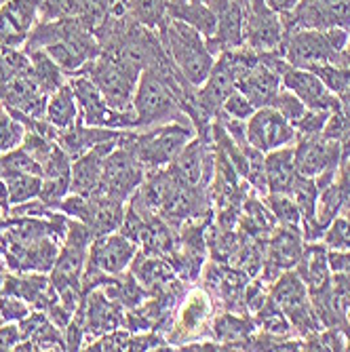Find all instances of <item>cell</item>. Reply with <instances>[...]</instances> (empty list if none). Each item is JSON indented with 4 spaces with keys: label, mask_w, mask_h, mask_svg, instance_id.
Listing matches in <instances>:
<instances>
[{
    "label": "cell",
    "mask_w": 350,
    "mask_h": 352,
    "mask_svg": "<svg viewBox=\"0 0 350 352\" xmlns=\"http://www.w3.org/2000/svg\"><path fill=\"white\" fill-rule=\"evenodd\" d=\"M158 38L177 72L186 78L188 85L201 87L213 70L215 55L211 53L207 38L199 30L179 19L167 17L158 25Z\"/></svg>",
    "instance_id": "1"
},
{
    "label": "cell",
    "mask_w": 350,
    "mask_h": 352,
    "mask_svg": "<svg viewBox=\"0 0 350 352\" xmlns=\"http://www.w3.org/2000/svg\"><path fill=\"white\" fill-rule=\"evenodd\" d=\"M195 138L197 129L188 122H165L127 131V142L135 150L146 173L169 167Z\"/></svg>",
    "instance_id": "2"
},
{
    "label": "cell",
    "mask_w": 350,
    "mask_h": 352,
    "mask_svg": "<svg viewBox=\"0 0 350 352\" xmlns=\"http://www.w3.org/2000/svg\"><path fill=\"white\" fill-rule=\"evenodd\" d=\"M78 74L89 76L114 110H120V112L133 110V95H135L142 72L133 68L131 63H127L118 55L102 51L98 57L91 59Z\"/></svg>",
    "instance_id": "3"
},
{
    "label": "cell",
    "mask_w": 350,
    "mask_h": 352,
    "mask_svg": "<svg viewBox=\"0 0 350 352\" xmlns=\"http://www.w3.org/2000/svg\"><path fill=\"white\" fill-rule=\"evenodd\" d=\"M217 312V302L205 287H188L186 296L173 312V321L165 333V340L173 350L182 346L211 338V323Z\"/></svg>",
    "instance_id": "4"
},
{
    "label": "cell",
    "mask_w": 350,
    "mask_h": 352,
    "mask_svg": "<svg viewBox=\"0 0 350 352\" xmlns=\"http://www.w3.org/2000/svg\"><path fill=\"white\" fill-rule=\"evenodd\" d=\"M57 211L66 217L83 221L93 232V236L98 239V236L120 230L124 213H127V203L114 197H108L104 192H95V195H89V197L72 195L70 192V195L59 203Z\"/></svg>",
    "instance_id": "5"
},
{
    "label": "cell",
    "mask_w": 350,
    "mask_h": 352,
    "mask_svg": "<svg viewBox=\"0 0 350 352\" xmlns=\"http://www.w3.org/2000/svg\"><path fill=\"white\" fill-rule=\"evenodd\" d=\"M129 131V129H127ZM127 131L114 146V150L106 156L104 171H102V184L100 192L108 197H114L118 201H129L133 192L144 184L146 169L140 163V158L131 144L127 142Z\"/></svg>",
    "instance_id": "6"
},
{
    "label": "cell",
    "mask_w": 350,
    "mask_h": 352,
    "mask_svg": "<svg viewBox=\"0 0 350 352\" xmlns=\"http://www.w3.org/2000/svg\"><path fill=\"white\" fill-rule=\"evenodd\" d=\"M68 82L78 104V120H83L89 126H106V129H135L133 110L131 112L114 110L89 76L72 74Z\"/></svg>",
    "instance_id": "7"
},
{
    "label": "cell",
    "mask_w": 350,
    "mask_h": 352,
    "mask_svg": "<svg viewBox=\"0 0 350 352\" xmlns=\"http://www.w3.org/2000/svg\"><path fill=\"white\" fill-rule=\"evenodd\" d=\"M74 321L80 325L85 333V346L93 340H98L104 333H110L124 323V308L116 304L102 287L91 289L83 296L80 306L74 312ZM85 350V348H83Z\"/></svg>",
    "instance_id": "8"
},
{
    "label": "cell",
    "mask_w": 350,
    "mask_h": 352,
    "mask_svg": "<svg viewBox=\"0 0 350 352\" xmlns=\"http://www.w3.org/2000/svg\"><path fill=\"white\" fill-rule=\"evenodd\" d=\"M245 129L247 142L264 154L298 142V131L292 126V122L285 120L272 106L258 108L247 118Z\"/></svg>",
    "instance_id": "9"
},
{
    "label": "cell",
    "mask_w": 350,
    "mask_h": 352,
    "mask_svg": "<svg viewBox=\"0 0 350 352\" xmlns=\"http://www.w3.org/2000/svg\"><path fill=\"white\" fill-rule=\"evenodd\" d=\"M294 161L300 175L316 177L323 171L340 169L344 161V150L338 140H331L323 133L300 138L294 146Z\"/></svg>",
    "instance_id": "10"
},
{
    "label": "cell",
    "mask_w": 350,
    "mask_h": 352,
    "mask_svg": "<svg viewBox=\"0 0 350 352\" xmlns=\"http://www.w3.org/2000/svg\"><path fill=\"white\" fill-rule=\"evenodd\" d=\"M281 87H285L287 91H292L296 98H300L308 110L333 112L340 106L338 95H333L319 76L306 68L292 66V63L287 66V70L281 74Z\"/></svg>",
    "instance_id": "11"
},
{
    "label": "cell",
    "mask_w": 350,
    "mask_h": 352,
    "mask_svg": "<svg viewBox=\"0 0 350 352\" xmlns=\"http://www.w3.org/2000/svg\"><path fill=\"white\" fill-rule=\"evenodd\" d=\"M116 144H118V140L98 144L89 152H85L83 156L74 158L72 177H70V192L72 195L89 197V195H95V192H100L104 161H106V156L114 150Z\"/></svg>",
    "instance_id": "12"
},
{
    "label": "cell",
    "mask_w": 350,
    "mask_h": 352,
    "mask_svg": "<svg viewBox=\"0 0 350 352\" xmlns=\"http://www.w3.org/2000/svg\"><path fill=\"white\" fill-rule=\"evenodd\" d=\"M129 270L133 272V276L142 283V287L150 296H156V294L169 289V287L179 278L167 258H163V255H154V253H146L142 249L138 251Z\"/></svg>",
    "instance_id": "13"
},
{
    "label": "cell",
    "mask_w": 350,
    "mask_h": 352,
    "mask_svg": "<svg viewBox=\"0 0 350 352\" xmlns=\"http://www.w3.org/2000/svg\"><path fill=\"white\" fill-rule=\"evenodd\" d=\"M127 129H106V126H89L83 120H76L74 126L66 131L57 133V144L70 154V158L83 156L85 152H89L91 148H95L98 144L104 142H116L122 138Z\"/></svg>",
    "instance_id": "14"
},
{
    "label": "cell",
    "mask_w": 350,
    "mask_h": 352,
    "mask_svg": "<svg viewBox=\"0 0 350 352\" xmlns=\"http://www.w3.org/2000/svg\"><path fill=\"white\" fill-rule=\"evenodd\" d=\"M296 272L304 280L310 294L323 289L333 274L329 266V249L321 241L304 245L302 255L296 264Z\"/></svg>",
    "instance_id": "15"
},
{
    "label": "cell",
    "mask_w": 350,
    "mask_h": 352,
    "mask_svg": "<svg viewBox=\"0 0 350 352\" xmlns=\"http://www.w3.org/2000/svg\"><path fill=\"white\" fill-rule=\"evenodd\" d=\"M237 89L247 95V100L256 106V108H264L270 106L272 100L276 98V93L281 91V76L268 66V63L260 61L253 66L237 85Z\"/></svg>",
    "instance_id": "16"
},
{
    "label": "cell",
    "mask_w": 350,
    "mask_h": 352,
    "mask_svg": "<svg viewBox=\"0 0 350 352\" xmlns=\"http://www.w3.org/2000/svg\"><path fill=\"white\" fill-rule=\"evenodd\" d=\"M300 173L296 169L294 161V144L283 146L278 150H272L266 154V182L268 192H281V195H289L294 184L298 182Z\"/></svg>",
    "instance_id": "17"
},
{
    "label": "cell",
    "mask_w": 350,
    "mask_h": 352,
    "mask_svg": "<svg viewBox=\"0 0 350 352\" xmlns=\"http://www.w3.org/2000/svg\"><path fill=\"white\" fill-rule=\"evenodd\" d=\"M45 120L53 126V129L66 131L70 126L76 124L78 120V104L74 98V91L70 87V82L61 85L57 91H53L47 98V106H45Z\"/></svg>",
    "instance_id": "18"
},
{
    "label": "cell",
    "mask_w": 350,
    "mask_h": 352,
    "mask_svg": "<svg viewBox=\"0 0 350 352\" xmlns=\"http://www.w3.org/2000/svg\"><path fill=\"white\" fill-rule=\"evenodd\" d=\"M25 53H28V57H30V72H32V78L36 80V85L41 87L43 93L51 95V93L57 91L61 85H66V82H68V74L63 72L43 49L25 51Z\"/></svg>",
    "instance_id": "19"
},
{
    "label": "cell",
    "mask_w": 350,
    "mask_h": 352,
    "mask_svg": "<svg viewBox=\"0 0 350 352\" xmlns=\"http://www.w3.org/2000/svg\"><path fill=\"white\" fill-rule=\"evenodd\" d=\"M0 182L7 188L9 207H17L28 201L39 199L41 188H43V175H30V173L7 175V177H0Z\"/></svg>",
    "instance_id": "20"
},
{
    "label": "cell",
    "mask_w": 350,
    "mask_h": 352,
    "mask_svg": "<svg viewBox=\"0 0 350 352\" xmlns=\"http://www.w3.org/2000/svg\"><path fill=\"white\" fill-rule=\"evenodd\" d=\"M264 205L270 209L278 226L302 228V213L292 195H281V192H268L264 195Z\"/></svg>",
    "instance_id": "21"
},
{
    "label": "cell",
    "mask_w": 350,
    "mask_h": 352,
    "mask_svg": "<svg viewBox=\"0 0 350 352\" xmlns=\"http://www.w3.org/2000/svg\"><path fill=\"white\" fill-rule=\"evenodd\" d=\"M171 0H124L127 13H129L135 21L158 30L167 19V7Z\"/></svg>",
    "instance_id": "22"
},
{
    "label": "cell",
    "mask_w": 350,
    "mask_h": 352,
    "mask_svg": "<svg viewBox=\"0 0 350 352\" xmlns=\"http://www.w3.org/2000/svg\"><path fill=\"white\" fill-rule=\"evenodd\" d=\"M321 243L329 251H348L350 249V211L342 209L327 226Z\"/></svg>",
    "instance_id": "23"
},
{
    "label": "cell",
    "mask_w": 350,
    "mask_h": 352,
    "mask_svg": "<svg viewBox=\"0 0 350 352\" xmlns=\"http://www.w3.org/2000/svg\"><path fill=\"white\" fill-rule=\"evenodd\" d=\"M23 135H25V126L0 104V154L21 146Z\"/></svg>",
    "instance_id": "24"
},
{
    "label": "cell",
    "mask_w": 350,
    "mask_h": 352,
    "mask_svg": "<svg viewBox=\"0 0 350 352\" xmlns=\"http://www.w3.org/2000/svg\"><path fill=\"white\" fill-rule=\"evenodd\" d=\"M285 120H289L292 122V126L304 116V112L308 110L304 104H302V100L300 98H296V95L292 93V91H287V89H281L278 93H276V98L272 100V104H270Z\"/></svg>",
    "instance_id": "25"
},
{
    "label": "cell",
    "mask_w": 350,
    "mask_h": 352,
    "mask_svg": "<svg viewBox=\"0 0 350 352\" xmlns=\"http://www.w3.org/2000/svg\"><path fill=\"white\" fill-rule=\"evenodd\" d=\"M32 312V306L17 296H0V318L3 323H19Z\"/></svg>",
    "instance_id": "26"
},
{
    "label": "cell",
    "mask_w": 350,
    "mask_h": 352,
    "mask_svg": "<svg viewBox=\"0 0 350 352\" xmlns=\"http://www.w3.org/2000/svg\"><path fill=\"white\" fill-rule=\"evenodd\" d=\"M258 108L253 106L249 100H247V95H243L239 89L234 93H230V98L224 102V108H221V112L232 116V118H239V120H247L253 112H256Z\"/></svg>",
    "instance_id": "27"
},
{
    "label": "cell",
    "mask_w": 350,
    "mask_h": 352,
    "mask_svg": "<svg viewBox=\"0 0 350 352\" xmlns=\"http://www.w3.org/2000/svg\"><path fill=\"white\" fill-rule=\"evenodd\" d=\"M21 342V331L17 323H0V350H15Z\"/></svg>",
    "instance_id": "28"
},
{
    "label": "cell",
    "mask_w": 350,
    "mask_h": 352,
    "mask_svg": "<svg viewBox=\"0 0 350 352\" xmlns=\"http://www.w3.org/2000/svg\"><path fill=\"white\" fill-rule=\"evenodd\" d=\"M264 3L278 15H287L292 13L298 5H300V0H264Z\"/></svg>",
    "instance_id": "29"
},
{
    "label": "cell",
    "mask_w": 350,
    "mask_h": 352,
    "mask_svg": "<svg viewBox=\"0 0 350 352\" xmlns=\"http://www.w3.org/2000/svg\"><path fill=\"white\" fill-rule=\"evenodd\" d=\"M346 57L350 61V30H348V45H346Z\"/></svg>",
    "instance_id": "30"
},
{
    "label": "cell",
    "mask_w": 350,
    "mask_h": 352,
    "mask_svg": "<svg viewBox=\"0 0 350 352\" xmlns=\"http://www.w3.org/2000/svg\"><path fill=\"white\" fill-rule=\"evenodd\" d=\"M3 3H7V0H0V5H3Z\"/></svg>",
    "instance_id": "31"
}]
</instances>
